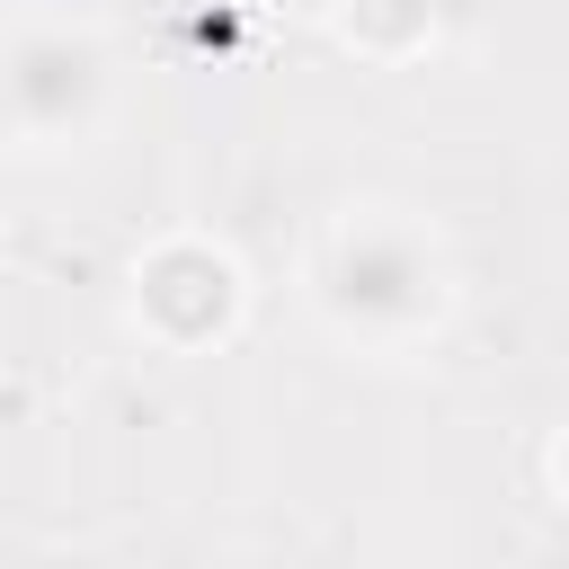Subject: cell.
Listing matches in <instances>:
<instances>
[{
    "label": "cell",
    "mask_w": 569,
    "mask_h": 569,
    "mask_svg": "<svg viewBox=\"0 0 569 569\" xmlns=\"http://www.w3.org/2000/svg\"><path fill=\"white\" fill-rule=\"evenodd\" d=\"M311 311L365 356H409L453 320V258L409 204H347L311 249Z\"/></svg>",
    "instance_id": "1"
},
{
    "label": "cell",
    "mask_w": 569,
    "mask_h": 569,
    "mask_svg": "<svg viewBox=\"0 0 569 569\" xmlns=\"http://www.w3.org/2000/svg\"><path fill=\"white\" fill-rule=\"evenodd\" d=\"M124 320L160 356H213L249 329V267L213 231H160L124 267Z\"/></svg>",
    "instance_id": "2"
},
{
    "label": "cell",
    "mask_w": 569,
    "mask_h": 569,
    "mask_svg": "<svg viewBox=\"0 0 569 569\" xmlns=\"http://www.w3.org/2000/svg\"><path fill=\"white\" fill-rule=\"evenodd\" d=\"M0 98H9L18 151H80L107 124V98H116L107 44L89 27H18L9 62H0Z\"/></svg>",
    "instance_id": "3"
},
{
    "label": "cell",
    "mask_w": 569,
    "mask_h": 569,
    "mask_svg": "<svg viewBox=\"0 0 569 569\" xmlns=\"http://www.w3.org/2000/svg\"><path fill=\"white\" fill-rule=\"evenodd\" d=\"M329 36L373 71H409V62L436 53L445 0H329Z\"/></svg>",
    "instance_id": "4"
},
{
    "label": "cell",
    "mask_w": 569,
    "mask_h": 569,
    "mask_svg": "<svg viewBox=\"0 0 569 569\" xmlns=\"http://www.w3.org/2000/svg\"><path fill=\"white\" fill-rule=\"evenodd\" d=\"M542 471H551V498H560V507H569V427H560V436H551V453H542Z\"/></svg>",
    "instance_id": "5"
}]
</instances>
